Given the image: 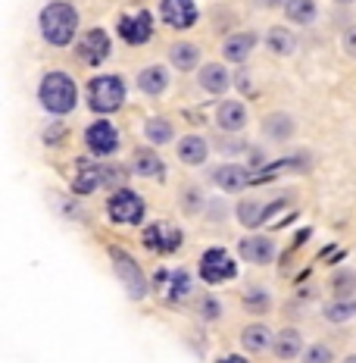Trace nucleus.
<instances>
[{
	"label": "nucleus",
	"mask_w": 356,
	"mask_h": 363,
	"mask_svg": "<svg viewBox=\"0 0 356 363\" xmlns=\"http://www.w3.org/2000/svg\"><path fill=\"white\" fill-rule=\"evenodd\" d=\"M303 347H306V342H303L300 329L285 326V329H278L275 335H272V347H269V351H272V357H275V360L291 363V360H300Z\"/></svg>",
	"instance_id": "a878e982"
},
{
	"label": "nucleus",
	"mask_w": 356,
	"mask_h": 363,
	"mask_svg": "<svg viewBox=\"0 0 356 363\" xmlns=\"http://www.w3.org/2000/svg\"><path fill=\"white\" fill-rule=\"evenodd\" d=\"M35 26L50 50H69L81 35V10L75 0H47L38 10Z\"/></svg>",
	"instance_id": "7ed1b4c3"
},
{
	"label": "nucleus",
	"mask_w": 356,
	"mask_h": 363,
	"mask_svg": "<svg viewBox=\"0 0 356 363\" xmlns=\"http://www.w3.org/2000/svg\"><path fill=\"white\" fill-rule=\"evenodd\" d=\"M72 54L79 66H85L91 72H101V66H107L113 60V35L103 26L81 28L79 41L72 44Z\"/></svg>",
	"instance_id": "9b49d317"
},
{
	"label": "nucleus",
	"mask_w": 356,
	"mask_h": 363,
	"mask_svg": "<svg viewBox=\"0 0 356 363\" xmlns=\"http://www.w3.org/2000/svg\"><path fill=\"white\" fill-rule=\"evenodd\" d=\"M263 44H266V50L272 57H294V50H297V35L287 26H272V28H266V35H263Z\"/></svg>",
	"instance_id": "c85d7f7f"
},
{
	"label": "nucleus",
	"mask_w": 356,
	"mask_h": 363,
	"mask_svg": "<svg viewBox=\"0 0 356 363\" xmlns=\"http://www.w3.org/2000/svg\"><path fill=\"white\" fill-rule=\"evenodd\" d=\"M213 363H250V360L241 357V354H222V357H216Z\"/></svg>",
	"instance_id": "37998d69"
},
{
	"label": "nucleus",
	"mask_w": 356,
	"mask_h": 363,
	"mask_svg": "<svg viewBox=\"0 0 356 363\" xmlns=\"http://www.w3.org/2000/svg\"><path fill=\"white\" fill-rule=\"evenodd\" d=\"M328 294L331 298H356V269L340 267L328 276Z\"/></svg>",
	"instance_id": "f704fd0d"
},
{
	"label": "nucleus",
	"mask_w": 356,
	"mask_h": 363,
	"mask_svg": "<svg viewBox=\"0 0 356 363\" xmlns=\"http://www.w3.org/2000/svg\"><path fill=\"white\" fill-rule=\"evenodd\" d=\"M113 32H116V38L125 44V48H132V50L147 48V44L156 41V13L147 10V6L116 13V19H113Z\"/></svg>",
	"instance_id": "6e6552de"
},
{
	"label": "nucleus",
	"mask_w": 356,
	"mask_h": 363,
	"mask_svg": "<svg viewBox=\"0 0 356 363\" xmlns=\"http://www.w3.org/2000/svg\"><path fill=\"white\" fill-rule=\"evenodd\" d=\"M287 0H256V6H263V10H282Z\"/></svg>",
	"instance_id": "79ce46f5"
},
{
	"label": "nucleus",
	"mask_w": 356,
	"mask_h": 363,
	"mask_svg": "<svg viewBox=\"0 0 356 363\" xmlns=\"http://www.w3.org/2000/svg\"><path fill=\"white\" fill-rule=\"evenodd\" d=\"M229 213H234V207L229 210V203H225L222 198L209 201V203H207V210H203V216H207L209 223H225V219H229Z\"/></svg>",
	"instance_id": "4c0bfd02"
},
{
	"label": "nucleus",
	"mask_w": 356,
	"mask_h": 363,
	"mask_svg": "<svg viewBox=\"0 0 356 363\" xmlns=\"http://www.w3.org/2000/svg\"><path fill=\"white\" fill-rule=\"evenodd\" d=\"M238 257L250 267H272L278 257V245L272 235L253 232V235H244L238 241Z\"/></svg>",
	"instance_id": "6ab92c4d"
},
{
	"label": "nucleus",
	"mask_w": 356,
	"mask_h": 363,
	"mask_svg": "<svg viewBox=\"0 0 356 363\" xmlns=\"http://www.w3.org/2000/svg\"><path fill=\"white\" fill-rule=\"evenodd\" d=\"M213 157V145H209L207 135L200 132H188V135H178L176 141V160L188 169H200V166L209 163Z\"/></svg>",
	"instance_id": "f3484780"
},
{
	"label": "nucleus",
	"mask_w": 356,
	"mask_h": 363,
	"mask_svg": "<svg viewBox=\"0 0 356 363\" xmlns=\"http://www.w3.org/2000/svg\"><path fill=\"white\" fill-rule=\"evenodd\" d=\"M50 203L63 219H69L75 225H91V213L85 210L81 198H75L72 191H50Z\"/></svg>",
	"instance_id": "cd10ccee"
},
{
	"label": "nucleus",
	"mask_w": 356,
	"mask_h": 363,
	"mask_svg": "<svg viewBox=\"0 0 356 363\" xmlns=\"http://www.w3.org/2000/svg\"><path fill=\"white\" fill-rule=\"evenodd\" d=\"M322 320L331 323V326H340V323L356 320V298H331L322 304Z\"/></svg>",
	"instance_id": "473e14b6"
},
{
	"label": "nucleus",
	"mask_w": 356,
	"mask_h": 363,
	"mask_svg": "<svg viewBox=\"0 0 356 363\" xmlns=\"http://www.w3.org/2000/svg\"><path fill=\"white\" fill-rule=\"evenodd\" d=\"M128 79L122 72H91L85 79V88H81V97H85V107L94 113V116H116L128 107Z\"/></svg>",
	"instance_id": "20e7f679"
},
{
	"label": "nucleus",
	"mask_w": 356,
	"mask_h": 363,
	"mask_svg": "<svg viewBox=\"0 0 356 363\" xmlns=\"http://www.w3.org/2000/svg\"><path fill=\"white\" fill-rule=\"evenodd\" d=\"M35 101H38V107H41L44 116L66 119V116H72V113L79 110L81 85H79V79H75L69 69H63V66H50V69H44L41 79H38Z\"/></svg>",
	"instance_id": "f03ea898"
},
{
	"label": "nucleus",
	"mask_w": 356,
	"mask_h": 363,
	"mask_svg": "<svg viewBox=\"0 0 356 363\" xmlns=\"http://www.w3.org/2000/svg\"><path fill=\"white\" fill-rule=\"evenodd\" d=\"M169 276H172V269L169 267H156L154 272H150V294H160L166 291V285H169Z\"/></svg>",
	"instance_id": "58836bf2"
},
{
	"label": "nucleus",
	"mask_w": 356,
	"mask_h": 363,
	"mask_svg": "<svg viewBox=\"0 0 356 363\" xmlns=\"http://www.w3.org/2000/svg\"><path fill=\"white\" fill-rule=\"evenodd\" d=\"M103 251H107L110 269H113V276H116V282L122 285L125 298L134 301V304L147 301L150 298V276L144 272V267L138 263V257L128 251V247L116 245V241H107V245H103Z\"/></svg>",
	"instance_id": "39448f33"
},
{
	"label": "nucleus",
	"mask_w": 356,
	"mask_h": 363,
	"mask_svg": "<svg viewBox=\"0 0 356 363\" xmlns=\"http://www.w3.org/2000/svg\"><path fill=\"white\" fill-rule=\"evenodd\" d=\"M132 172L119 160H94V157L81 154L72 160V176H69V191L75 198H94V194H110L116 188L128 185Z\"/></svg>",
	"instance_id": "f257e3e1"
},
{
	"label": "nucleus",
	"mask_w": 356,
	"mask_h": 363,
	"mask_svg": "<svg viewBox=\"0 0 356 363\" xmlns=\"http://www.w3.org/2000/svg\"><path fill=\"white\" fill-rule=\"evenodd\" d=\"M256 44H260V35L253 32V28H241V32H231L222 38V48H219V54H222V63H231V66H244L250 57H253Z\"/></svg>",
	"instance_id": "4be33fe9"
},
{
	"label": "nucleus",
	"mask_w": 356,
	"mask_h": 363,
	"mask_svg": "<svg viewBox=\"0 0 356 363\" xmlns=\"http://www.w3.org/2000/svg\"><path fill=\"white\" fill-rule=\"evenodd\" d=\"M335 4H338V6H353L356 0H335Z\"/></svg>",
	"instance_id": "c03bdc74"
},
{
	"label": "nucleus",
	"mask_w": 356,
	"mask_h": 363,
	"mask_svg": "<svg viewBox=\"0 0 356 363\" xmlns=\"http://www.w3.org/2000/svg\"><path fill=\"white\" fill-rule=\"evenodd\" d=\"M132 85L141 97H147V101H160V97L169 94V88H172V72L166 63H147L134 72Z\"/></svg>",
	"instance_id": "dca6fc26"
},
{
	"label": "nucleus",
	"mask_w": 356,
	"mask_h": 363,
	"mask_svg": "<svg viewBox=\"0 0 356 363\" xmlns=\"http://www.w3.org/2000/svg\"><path fill=\"white\" fill-rule=\"evenodd\" d=\"M156 19L172 32H191L200 22V6H197V0H160Z\"/></svg>",
	"instance_id": "4468645a"
},
{
	"label": "nucleus",
	"mask_w": 356,
	"mask_h": 363,
	"mask_svg": "<svg viewBox=\"0 0 356 363\" xmlns=\"http://www.w3.org/2000/svg\"><path fill=\"white\" fill-rule=\"evenodd\" d=\"M272 307H275V301H272V291L266 285H247L244 291H241V310L250 316H266L272 313Z\"/></svg>",
	"instance_id": "c756f323"
},
{
	"label": "nucleus",
	"mask_w": 356,
	"mask_h": 363,
	"mask_svg": "<svg viewBox=\"0 0 356 363\" xmlns=\"http://www.w3.org/2000/svg\"><path fill=\"white\" fill-rule=\"evenodd\" d=\"M287 201L285 198H275V201H260V198H241L234 203V219H238L244 229H260L266 225L278 210H285Z\"/></svg>",
	"instance_id": "2eb2a0df"
},
{
	"label": "nucleus",
	"mask_w": 356,
	"mask_h": 363,
	"mask_svg": "<svg viewBox=\"0 0 356 363\" xmlns=\"http://www.w3.org/2000/svg\"><path fill=\"white\" fill-rule=\"evenodd\" d=\"M234 88H238V91H244V94H256V88H253V79H250L247 72L234 75Z\"/></svg>",
	"instance_id": "a19ab883"
},
{
	"label": "nucleus",
	"mask_w": 356,
	"mask_h": 363,
	"mask_svg": "<svg viewBox=\"0 0 356 363\" xmlns=\"http://www.w3.org/2000/svg\"><path fill=\"white\" fill-rule=\"evenodd\" d=\"M38 141L47 150H59L69 141V125H66V119H47V123L41 125V132H38Z\"/></svg>",
	"instance_id": "72a5a7b5"
},
{
	"label": "nucleus",
	"mask_w": 356,
	"mask_h": 363,
	"mask_svg": "<svg viewBox=\"0 0 356 363\" xmlns=\"http://www.w3.org/2000/svg\"><path fill=\"white\" fill-rule=\"evenodd\" d=\"M213 123L222 135H241L250 123V110L244 101H231V97H222V101L213 107Z\"/></svg>",
	"instance_id": "aec40b11"
},
{
	"label": "nucleus",
	"mask_w": 356,
	"mask_h": 363,
	"mask_svg": "<svg viewBox=\"0 0 356 363\" xmlns=\"http://www.w3.org/2000/svg\"><path fill=\"white\" fill-rule=\"evenodd\" d=\"M234 85V75L229 69V63H222V60H213V63H203L200 69H197V88L203 91V94L209 97H225Z\"/></svg>",
	"instance_id": "412c9836"
},
{
	"label": "nucleus",
	"mask_w": 356,
	"mask_h": 363,
	"mask_svg": "<svg viewBox=\"0 0 356 363\" xmlns=\"http://www.w3.org/2000/svg\"><path fill=\"white\" fill-rule=\"evenodd\" d=\"M194 304V313H197V320H203V323H219L225 316V304L216 298V294H197V298L191 301Z\"/></svg>",
	"instance_id": "c9c22d12"
},
{
	"label": "nucleus",
	"mask_w": 356,
	"mask_h": 363,
	"mask_svg": "<svg viewBox=\"0 0 356 363\" xmlns=\"http://www.w3.org/2000/svg\"><path fill=\"white\" fill-rule=\"evenodd\" d=\"M297 363H335V351H331L328 345L316 342V345L303 347V354H300Z\"/></svg>",
	"instance_id": "e433bc0d"
},
{
	"label": "nucleus",
	"mask_w": 356,
	"mask_h": 363,
	"mask_svg": "<svg viewBox=\"0 0 356 363\" xmlns=\"http://www.w3.org/2000/svg\"><path fill=\"white\" fill-rule=\"evenodd\" d=\"M207 182L213 188H219L222 194H241V191H247V188H253V169H250L247 163L225 160V163L209 166Z\"/></svg>",
	"instance_id": "ddd939ff"
},
{
	"label": "nucleus",
	"mask_w": 356,
	"mask_h": 363,
	"mask_svg": "<svg viewBox=\"0 0 356 363\" xmlns=\"http://www.w3.org/2000/svg\"><path fill=\"white\" fill-rule=\"evenodd\" d=\"M122 145H125L122 128L113 123L110 116H94L81 128V147L94 160H116L122 154Z\"/></svg>",
	"instance_id": "0eeeda50"
},
{
	"label": "nucleus",
	"mask_w": 356,
	"mask_h": 363,
	"mask_svg": "<svg viewBox=\"0 0 356 363\" xmlns=\"http://www.w3.org/2000/svg\"><path fill=\"white\" fill-rule=\"evenodd\" d=\"M238 257H231L229 247L222 245H209L203 247V254L197 257V279L209 289H219V285H229L238 279Z\"/></svg>",
	"instance_id": "9d476101"
},
{
	"label": "nucleus",
	"mask_w": 356,
	"mask_h": 363,
	"mask_svg": "<svg viewBox=\"0 0 356 363\" xmlns=\"http://www.w3.org/2000/svg\"><path fill=\"white\" fill-rule=\"evenodd\" d=\"M340 363H356V351H353V354H347V357L340 360Z\"/></svg>",
	"instance_id": "a18cd8bd"
},
{
	"label": "nucleus",
	"mask_w": 356,
	"mask_h": 363,
	"mask_svg": "<svg viewBox=\"0 0 356 363\" xmlns=\"http://www.w3.org/2000/svg\"><path fill=\"white\" fill-rule=\"evenodd\" d=\"M166 60H169V66L181 75H191L203 66V48L197 41H188V38H178V41L169 44V50H166Z\"/></svg>",
	"instance_id": "b1692460"
},
{
	"label": "nucleus",
	"mask_w": 356,
	"mask_h": 363,
	"mask_svg": "<svg viewBox=\"0 0 356 363\" xmlns=\"http://www.w3.org/2000/svg\"><path fill=\"white\" fill-rule=\"evenodd\" d=\"M340 50L356 60V26H347L344 32H340Z\"/></svg>",
	"instance_id": "ea45409f"
},
{
	"label": "nucleus",
	"mask_w": 356,
	"mask_h": 363,
	"mask_svg": "<svg viewBox=\"0 0 356 363\" xmlns=\"http://www.w3.org/2000/svg\"><path fill=\"white\" fill-rule=\"evenodd\" d=\"M197 298V282H194V272L188 267H176L169 276V285H166V291L160 294L163 307L169 310H181L185 304H191Z\"/></svg>",
	"instance_id": "a211bd4d"
},
{
	"label": "nucleus",
	"mask_w": 356,
	"mask_h": 363,
	"mask_svg": "<svg viewBox=\"0 0 356 363\" xmlns=\"http://www.w3.org/2000/svg\"><path fill=\"white\" fill-rule=\"evenodd\" d=\"M272 335H275V332H272L263 320H256V323H247V326L238 332V342H241V347H244L247 354L260 357V354H266L272 347Z\"/></svg>",
	"instance_id": "bb28decb"
},
{
	"label": "nucleus",
	"mask_w": 356,
	"mask_h": 363,
	"mask_svg": "<svg viewBox=\"0 0 356 363\" xmlns=\"http://www.w3.org/2000/svg\"><path fill=\"white\" fill-rule=\"evenodd\" d=\"M207 191H203L197 182H185V185L178 188V207L185 216H203V210H207Z\"/></svg>",
	"instance_id": "7c9ffc66"
},
{
	"label": "nucleus",
	"mask_w": 356,
	"mask_h": 363,
	"mask_svg": "<svg viewBox=\"0 0 356 363\" xmlns=\"http://www.w3.org/2000/svg\"><path fill=\"white\" fill-rule=\"evenodd\" d=\"M141 247L154 257H176L185 247V229L172 219H147L138 232Z\"/></svg>",
	"instance_id": "1a4fd4ad"
},
{
	"label": "nucleus",
	"mask_w": 356,
	"mask_h": 363,
	"mask_svg": "<svg viewBox=\"0 0 356 363\" xmlns=\"http://www.w3.org/2000/svg\"><path fill=\"white\" fill-rule=\"evenodd\" d=\"M260 132L263 138L272 141V145H285V141H291L294 135H297V119L291 116V113L285 110H275V113H266L260 123Z\"/></svg>",
	"instance_id": "393cba45"
},
{
	"label": "nucleus",
	"mask_w": 356,
	"mask_h": 363,
	"mask_svg": "<svg viewBox=\"0 0 356 363\" xmlns=\"http://www.w3.org/2000/svg\"><path fill=\"white\" fill-rule=\"evenodd\" d=\"M150 203L141 191H134L132 185H122L116 191H110L103 198V219L113 229H141L147 223Z\"/></svg>",
	"instance_id": "423d86ee"
},
{
	"label": "nucleus",
	"mask_w": 356,
	"mask_h": 363,
	"mask_svg": "<svg viewBox=\"0 0 356 363\" xmlns=\"http://www.w3.org/2000/svg\"><path fill=\"white\" fill-rule=\"evenodd\" d=\"M282 13H285V22L306 28L319 19V4H316V0H287L282 6Z\"/></svg>",
	"instance_id": "2f4dec72"
},
{
	"label": "nucleus",
	"mask_w": 356,
	"mask_h": 363,
	"mask_svg": "<svg viewBox=\"0 0 356 363\" xmlns=\"http://www.w3.org/2000/svg\"><path fill=\"white\" fill-rule=\"evenodd\" d=\"M141 135H144V145H150V147H169L178 141L176 119L166 116V113H150L141 123Z\"/></svg>",
	"instance_id": "5701e85b"
},
{
	"label": "nucleus",
	"mask_w": 356,
	"mask_h": 363,
	"mask_svg": "<svg viewBox=\"0 0 356 363\" xmlns=\"http://www.w3.org/2000/svg\"><path fill=\"white\" fill-rule=\"evenodd\" d=\"M125 166L134 179H147V182H156V185H166V179H169V166H166L160 147L134 145Z\"/></svg>",
	"instance_id": "f8f14e48"
}]
</instances>
